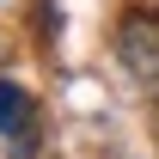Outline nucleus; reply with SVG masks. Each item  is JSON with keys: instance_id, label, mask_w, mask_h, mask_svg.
I'll return each instance as SVG.
<instances>
[{"instance_id": "obj_1", "label": "nucleus", "mask_w": 159, "mask_h": 159, "mask_svg": "<svg viewBox=\"0 0 159 159\" xmlns=\"http://www.w3.org/2000/svg\"><path fill=\"white\" fill-rule=\"evenodd\" d=\"M116 61L129 67V80L141 92L159 98V19L153 12H129L116 25Z\"/></svg>"}, {"instance_id": "obj_2", "label": "nucleus", "mask_w": 159, "mask_h": 159, "mask_svg": "<svg viewBox=\"0 0 159 159\" xmlns=\"http://www.w3.org/2000/svg\"><path fill=\"white\" fill-rule=\"evenodd\" d=\"M31 129V92L19 80H0V135H25Z\"/></svg>"}]
</instances>
